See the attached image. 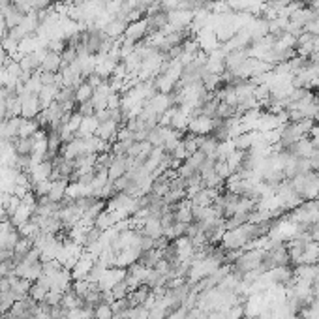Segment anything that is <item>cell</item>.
I'll list each match as a JSON object with an SVG mask.
<instances>
[{"instance_id": "16", "label": "cell", "mask_w": 319, "mask_h": 319, "mask_svg": "<svg viewBox=\"0 0 319 319\" xmlns=\"http://www.w3.org/2000/svg\"><path fill=\"white\" fill-rule=\"evenodd\" d=\"M319 261V242L310 240L304 246V253L300 257V265H316Z\"/></svg>"}, {"instance_id": "19", "label": "cell", "mask_w": 319, "mask_h": 319, "mask_svg": "<svg viewBox=\"0 0 319 319\" xmlns=\"http://www.w3.org/2000/svg\"><path fill=\"white\" fill-rule=\"evenodd\" d=\"M167 282V274L158 273L156 269H148V274L145 278V285L150 287V289H156V287H163Z\"/></svg>"}, {"instance_id": "25", "label": "cell", "mask_w": 319, "mask_h": 319, "mask_svg": "<svg viewBox=\"0 0 319 319\" xmlns=\"http://www.w3.org/2000/svg\"><path fill=\"white\" fill-rule=\"evenodd\" d=\"M105 271H107V267H105L102 261H98V259H96V261H94V265L91 267V271H89V274H87V278H85V280H87L89 284H98V282L102 280V276L105 274Z\"/></svg>"}, {"instance_id": "39", "label": "cell", "mask_w": 319, "mask_h": 319, "mask_svg": "<svg viewBox=\"0 0 319 319\" xmlns=\"http://www.w3.org/2000/svg\"><path fill=\"white\" fill-rule=\"evenodd\" d=\"M173 158L175 160H179V161H184V160L188 158V150H186V147H184V143L181 141L179 145H177V148L173 150V154H171Z\"/></svg>"}, {"instance_id": "26", "label": "cell", "mask_w": 319, "mask_h": 319, "mask_svg": "<svg viewBox=\"0 0 319 319\" xmlns=\"http://www.w3.org/2000/svg\"><path fill=\"white\" fill-rule=\"evenodd\" d=\"M111 308H113V316H128V312L134 308V304L128 296H124V298H116Z\"/></svg>"}, {"instance_id": "23", "label": "cell", "mask_w": 319, "mask_h": 319, "mask_svg": "<svg viewBox=\"0 0 319 319\" xmlns=\"http://www.w3.org/2000/svg\"><path fill=\"white\" fill-rule=\"evenodd\" d=\"M92 98H94V89H92L87 81H83L79 87L75 89V103L79 105V103L91 102Z\"/></svg>"}, {"instance_id": "44", "label": "cell", "mask_w": 319, "mask_h": 319, "mask_svg": "<svg viewBox=\"0 0 319 319\" xmlns=\"http://www.w3.org/2000/svg\"><path fill=\"white\" fill-rule=\"evenodd\" d=\"M58 4H68V6H73V0H57Z\"/></svg>"}, {"instance_id": "14", "label": "cell", "mask_w": 319, "mask_h": 319, "mask_svg": "<svg viewBox=\"0 0 319 319\" xmlns=\"http://www.w3.org/2000/svg\"><path fill=\"white\" fill-rule=\"evenodd\" d=\"M150 295H152V289H150V287H147L145 284H141V285H137V287H134V289L130 291L128 298L132 300V304H134V306H143Z\"/></svg>"}, {"instance_id": "33", "label": "cell", "mask_w": 319, "mask_h": 319, "mask_svg": "<svg viewBox=\"0 0 319 319\" xmlns=\"http://www.w3.org/2000/svg\"><path fill=\"white\" fill-rule=\"evenodd\" d=\"M62 291H57V289H49L47 291L46 298H44V302H47L49 306H58L60 302H62Z\"/></svg>"}, {"instance_id": "10", "label": "cell", "mask_w": 319, "mask_h": 319, "mask_svg": "<svg viewBox=\"0 0 319 319\" xmlns=\"http://www.w3.org/2000/svg\"><path fill=\"white\" fill-rule=\"evenodd\" d=\"M120 126L116 124L114 120H105V122H100L98 124V130H96V136L107 141V143H114L116 141V132H118Z\"/></svg>"}, {"instance_id": "5", "label": "cell", "mask_w": 319, "mask_h": 319, "mask_svg": "<svg viewBox=\"0 0 319 319\" xmlns=\"http://www.w3.org/2000/svg\"><path fill=\"white\" fill-rule=\"evenodd\" d=\"M87 152V145H85V137H73L69 143H66L62 150H60V154L64 156V158L68 160H73L81 156V154H85Z\"/></svg>"}, {"instance_id": "32", "label": "cell", "mask_w": 319, "mask_h": 319, "mask_svg": "<svg viewBox=\"0 0 319 319\" xmlns=\"http://www.w3.org/2000/svg\"><path fill=\"white\" fill-rule=\"evenodd\" d=\"M81 122H83V116H81L77 111H73V113H69V118H68V122H66V128H68L69 132H73V134H77L79 132V128H81Z\"/></svg>"}, {"instance_id": "28", "label": "cell", "mask_w": 319, "mask_h": 319, "mask_svg": "<svg viewBox=\"0 0 319 319\" xmlns=\"http://www.w3.org/2000/svg\"><path fill=\"white\" fill-rule=\"evenodd\" d=\"M130 291H132V287H130V284H128L126 280H120V282H116V284L111 287V295H113L114 300L128 296L130 295Z\"/></svg>"}, {"instance_id": "20", "label": "cell", "mask_w": 319, "mask_h": 319, "mask_svg": "<svg viewBox=\"0 0 319 319\" xmlns=\"http://www.w3.org/2000/svg\"><path fill=\"white\" fill-rule=\"evenodd\" d=\"M40 130L42 128L36 122V118H23L21 116V124H19V134H17V137H32Z\"/></svg>"}, {"instance_id": "22", "label": "cell", "mask_w": 319, "mask_h": 319, "mask_svg": "<svg viewBox=\"0 0 319 319\" xmlns=\"http://www.w3.org/2000/svg\"><path fill=\"white\" fill-rule=\"evenodd\" d=\"M160 259H161V250H158V248H152V250L141 251L139 263H141V265H145L147 269H154V267H156V263H158Z\"/></svg>"}, {"instance_id": "30", "label": "cell", "mask_w": 319, "mask_h": 319, "mask_svg": "<svg viewBox=\"0 0 319 319\" xmlns=\"http://www.w3.org/2000/svg\"><path fill=\"white\" fill-rule=\"evenodd\" d=\"M49 190H51V181H38V182H34L30 186V192L36 195V199L47 195L49 194Z\"/></svg>"}, {"instance_id": "8", "label": "cell", "mask_w": 319, "mask_h": 319, "mask_svg": "<svg viewBox=\"0 0 319 319\" xmlns=\"http://www.w3.org/2000/svg\"><path fill=\"white\" fill-rule=\"evenodd\" d=\"M34 136L32 137H15L12 139V147L15 150V154L19 156H32L34 154Z\"/></svg>"}, {"instance_id": "36", "label": "cell", "mask_w": 319, "mask_h": 319, "mask_svg": "<svg viewBox=\"0 0 319 319\" xmlns=\"http://www.w3.org/2000/svg\"><path fill=\"white\" fill-rule=\"evenodd\" d=\"M113 318V308L111 304H100L96 306V318L94 319H111Z\"/></svg>"}, {"instance_id": "43", "label": "cell", "mask_w": 319, "mask_h": 319, "mask_svg": "<svg viewBox=\"0 0 319 319\" xmlns=\"http://www.w3.org/2000/svg\"><path fill=\"white\" fill-rule=\"evenodd\" d=\"M8 53H6V51H4V49H2V47H0V69L4 68V66H6V62H8Z\"/></svg>"}, {"instance_id": "17", "label": "cell", "mask_w": 319, "mask_h": 319, "mask_svg": "<svg viewBox=\"0 0 319 319\" xmlns=\"http://www.w3.org/2000/svg\"><path fill=\"white\" fill-rule=\"evenodd\" d=\"M98 118L96 114L94 116H83V122H81L79 132L75 134V137H89V136H96V130H98Z\"/></svg>"}, {"instance_id": "42", "label": "cell", "mask_w": 319, "mask_h": 319, "mask_svg": "<svg viewBox=\"0 0 319 319\" xmlns=\"http://www.w3.org/2000/svg\"><path fill=\"white\" fill-rule=\"evenodd\" d=\"M308 233H310V237H312V240H314V242H319V220H318V222H314V224L310 226Z\"/></svg>"}, {"instance_id": "1", "label": "cell", "mask_w": 319, "mask_h": 319, "mask_svg": "<svg viewBox=\"0 0 319 319\" xmlns=\"http://www.w3.org/2000/svg\"><path fill=\"white\" fill-rule=\"evenodd\" d=\"M147 36H148V23H147V17H145V19H139L136 23L128 24V28H126L122 38L134 42V44H139V42H145Z\"/></svg>"}, {"instance_id": "47", "label": "cell", "mask_w": 319, "mask_h": 319, "mask_svg": "<svg viewBox=\"0 0 319 319\" xmlns=\"http://www.w3.org/2000/svg\"><path fill=\"white\" fill-rule=\"evenodd\" d=\"M304 2H310V0H304Z\"/></svg>"}, {"instance_id": "24", "label": "cell", "mask_w": 319, "mask_h": 319, "mask_svg": "<svg viewBox=\"0 0 319 319\" xmlns=\"http://www.w3.org/2000/svg\"><path fill=\"white\" fill-rule=\"evenodd\" d=\"M83 300H85L87 306H92V308L100 306L102 304V289L96 284H91V287H89V291H87V295H85Z\"/></svg>"}, {"instance_id": "13", "label": "cell", "mask_w": 319, "mask_h": 319, "mask_svg": "<svg viewBox=\"0 0 319 319\" xmlns=\"http://www.w3.org/2000/svg\"><path fill=\"white\" fill-rule=\"evenodd\" d=\"M69 181L66 179H58V181H51V190H49V199L55 201V203H60L64 197H66V190H68Z\"/></svg>"}, {"instance_id": "11", "label": "cell", "mask_w": 319, "mask_h": 319, "mask_svg": "<svg viewBox=\"0 0 319 319\" xmlns=\"http://www.w3.org/2000/svg\"><path fill=\"white\" fill-rule=\"evenodd\" d=\"M118 220H120V216H118L114 210H111V208H105V210H102V212H100V216L96 218L94 226H96L98 229H102V231H107V229L114 228Z\"/></svg>"}, {"instance_id": "40", "label": "cell", "mask_w": 319, "mask_h": 319, "mask_svg": "<svg viewBox=\"0 0 319 319\" xmlns=\"http://www.w3.org/2000/svg\"><path fill=\"white\" fill-rule=\"evenodd\" d=\"M116 141H134V132H130L126 126H120L116 132Z\"/></svg>"}, {"instance_id": "31", "label": "cell", "mask_w": 319, "mask_h": 319, "mask_svg": "<svg viewBox=\"0 0 319 319\" xmlns=\"http://www.w3.org/2000/svg\"><path fill=\"white\" fill-rule=\"evenodd\" d=\"M46 295H47L46 287H42L40 284L32 282V285H30V291H28V296H30V298H34L36 302H44Z\"/></svg>"}, {"instance_id": "9", "label": "cell", "mask_w": 319, "mask_h": 319, "mask_svg": "<svg viewBox=\"0 0 319 319\" xmlns=\"http://www.w3.org/2000/svg\"><path fill=\"white\" fill-rule=\"evenodd\" d=\"M60 68H62V57H60V53H55V51H49V49H47L46 57L42 60V68H40V71L60 73Z\"/></svg>"}, {"instance_id": "2", "label": "cell", "mask_w": 319, "mask_h": 319, "mask_svg": "<svg viewBox=\"0 0 319 319\" xmlns=\"http://www.w3.org/2000/svg\"><path fill=\"white\" fill-rule=\"evenodd\" d=\"M214 130V118H208V116H192L190 124H188V132L195 134V136H210V132Z\"/></svg>"}, {"instance_id": "45", "label": "cell", "mask_w": 319, "mask_h": 319, "mask_svg": "<svg viewBox=\"0 0 319 319\" xmlns=\"http://www.w3.org/2000/svg\"><path fill=\"white\" fill-rule=\"evenodd\" d=\"M242 319H257V318H255V316H244Z\"/></svg>"}, {"instance_id": "3", "label": "cell", "mask_w": 319, "mask_h": 319, "mask_svg": "<svg viewBox=\"0 0 319 319\" xmlns=\"http://www.w3.org/2000/svg\"><path fill=\"white\" fill-rule=\"evenodd\" d=\"M0 15L4 17V21L8 24V30L10 28H15V26H19V24L23 23L24 19V13L19 12V8L15 6V4H6L4 8H0Z\"/></svg>"}, {"instance_id": "18", "label": "cell", "mask_w": 319, "mask_h": 319, "mask_svg": "<svg viewBox=\"0 0 319 319\" xmlns=\"http://www.w3.org/2000/svg\"><path fill=\"white\" fill-rule=\"evenodd\" d=\"M57 94H58V87H42V91L38 94V98H40V107H42V109H47L51 103L57 100Z\"/></svg>"}, {"instance_id": "34", "label": "cell", "mask_w": 319, "mask_h": 319, "mask_svg": "<svg viewBox=\"0 0 319 319\" xmlns=\"http://www.w3.org/2000/svg\"><path fill=\"white\" fill-rule=\"evenodd\" d=\"M231 169H229L228 161H226V158H218L216 160V175H220L224 181H228V177L231 175Z\"/></svg>"}, {"instance_id": "41", "label": "cell", "mask_w": 319, "mask_h": 319, "mask_svg": "<svg viewBox=\"0 0 319 319\" xmlns=\"http://www.w3.org/2000/svg\"><path fill=\"white\" fill-rule=\"evenodd\" d=\"M87 83H89V85H91L92 89H98V87H100V85H102L103 81H107V79H103L102 75H98V73H96V71H94V73H91V75H89V77H87Z\"/></svg>"}, {"instance_id": "46", "label": "cell", "mask_w": 319, "mask_h": 319, "mask_svg": "<svg viewBox=\"0 0 319 319\" xmlns=\"http://www.w3.org/2000/svg\"><path fill=\"white\" fill-rule=\"evenodd\" d=\"M0 319H4V316H2V314H0Z\"/></svg>"}, {"instance_id": "35", "label": "cell", "mask_w": 319, "mask_h": 319, "mask_svg": "<svg viewBox=\"0 0 319 319\" xmlns=\"http://www.w3.org/2000/svg\"><path fill=\"white\" fill-rule=\"evenodd\" d=\"M126 319H148V310L145 306H134L128 312Z\"/></svg>"}, {"instance_id": "37", "label": "cell", "mask_w": 319, "mask_h": 319, "mask_svg": "<svg viewBox=\"0 0 319 319\" xmlns=\"http://www.w3.org/2000/svg\"><path fill=\"white\" fill-rule=\"evenodd\" d=\"M75 111H77L81 116H94V114H96V109H94V105H92V100L91 102L79 103Z\"/></svg>"}, {"instance_id": "38", "label": "cell", "mask_w": 319, "mask_h": 319, "mask_svg": "<svg viewBox=\"0 0 319 319\" xmlns=\"http://www.w3.org/2000/svg\"><path fill=\"white\" fill-rule=\"evenodd\" d=\"M122 100V92H111L107 96V109H118Z\"/></svg>"}, {"instance_id": "4", "label": "cell", "mask_w": 319, "mask_h": 319, "mask_svg": "<svg viewBox=\"0 0 319 319\" xmlns=\"http://www.w3.org/2000/svg\"><path fill=\"white\" fill-rule=\"evenodd\" d=\"M141 257V248L139 246H130V248H124L116 253V267L118 269H128L130 265L139 261Z\"/></svg>"}, {"instance_id": "27", "label": "cell", "mask_w": 319, "mask_h": 319, "mask_svg": "<svg viewBox=\"0 0 319 319\" xmlns=\"http://www.w3.org/2000/svg\"><path fill=\"white\" fill-rule=\"evenodd\" d=\"M205 160H206V154L203 152V150H195L194 154H190V156L184 160V161H186V163H188V165H190L194 171H199V169H201V165L205 163Z\"/></svg>"}, {"instance_id": "15", "label": "cell", "mask_w": 319, "mask_h": 319, "mask_svg": "<svg viewBox=\"0 0 319 319\" xmlns=\"http://www.w3.org/2000/svg\"><path fill=\"white\" fill-rule=\"evenodd\" d=\"M34 208H36V206L23 205V203H21V205H19V208H17V212L10 218V222H12L15 228H21L23 224H26V222L32 218V214H34Z\"/></svg>"}, {"instance_id": "29", "label": "cell", "mask_w": 319, "mask_h": 319, "mask_svg": "<svg viewBox=\"0 0 319 319\" xmlns=\"http://www.w3.org/2000/svg\"><path fill=\"white\" fill-rule=\"evenodd\" d=\"M102 229H98L96 226H92V228L87 229V233H85V244H83V248L87 250V248H91L92 244H96L100 237H102Z\"/></svg>"}, {"instance_id": "6", "label": "cell", "mask_w": 319, "mask_h": 319, "mask_svg": "<svg viewBox=\"0 0 319 319\" xmlns=\"http://www.w3.org/2000/svg\"><path fill=\"white\" fill-rule=\"evenodd\" d=\"M128 21H126L124 17L120 15V13H116V15H113L111 17V21L107 23V26L103 28L105 30V34L111 36V38H114V40H118V38H122L126 32V28H128Z\"/></svg>"}, {"instance_id": "21", "label": "cell", "mask_w": 319, "mask_h": 319, "mask_svg": "<svg viewBox=\"0 0 319 319\" xmlns=\"http://www.w3.org/2000/svg\"><path fill=\"white\" fill-rule=\"evenodd\" d=\"M161 158H163V148L154 147L152 148V152L148 154L147 161H145V169H147L148 173H156V169H158L160 163H161Z\"/></svg>"}, {"instance_id": "7", "label": "cell", "mask_w": 319, "mask_h": 319, "mask_svg": "<svg viewBox=\"0 0 319 319\" xmlns=\"http://www.w3.org/2000/svg\"><path fill=\"white\" fill-rule=\"evenodd\" d=\"M148 105L156 111V113L161 116V114L165 113V111H169L173 107V102H171V94H163V92H156L150 100H148Z\"/></svg>"}, {"instance_id": "12", "label": "cell", "mask_w": 319, "mask_h": 319, "mask_svg": "<svg viewBox=\"0 0 319 319\" xmlns=\"http://www.w3.org/2000/svg\"><path fill=\"white\" fill-rule=\"evenodd\" d=\"M141 231V235H145V237H150V239L158 240L160 237H163V228H161V222H160V218H154L150 216L145 222V226L139 229Z\"/></svg>"}]
</instances>
